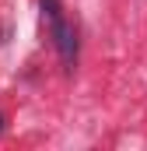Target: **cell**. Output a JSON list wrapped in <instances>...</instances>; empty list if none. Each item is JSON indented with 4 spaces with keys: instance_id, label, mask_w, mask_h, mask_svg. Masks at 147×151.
<instances>
[{
    "instance_id": "1",
    "label": "cell",
    "mask_w": 147,
    "mask_h": 151,
    "mask_svg": "<svg viewBox=\"0 0 147 151\" xmlns=\"http://www.w3.org/2000/svg\"><path fill=\"white\" fill-rule=\"evenodd\" d=\"M39 7H42V21H46V28H49V39H53V46H56L63 67L74 70V67H77V49H81V42H77V28L67 21L60 0H39Z\"/></svg>"
},
{
    "instance_id": "2",
    "label": "cell",
    "mask_w": 147,
    "mask_h": 151,
    "mask_svg": "<svg viewBox=\"0 0 147 151\" xmlns=\"http://www.w3.org/2000/svg\"><path fill=\"white\" fill-rule=\"evenodd\" d=\"M0 134H4V113H0Z\"/></svg>"
}]
</instances>
